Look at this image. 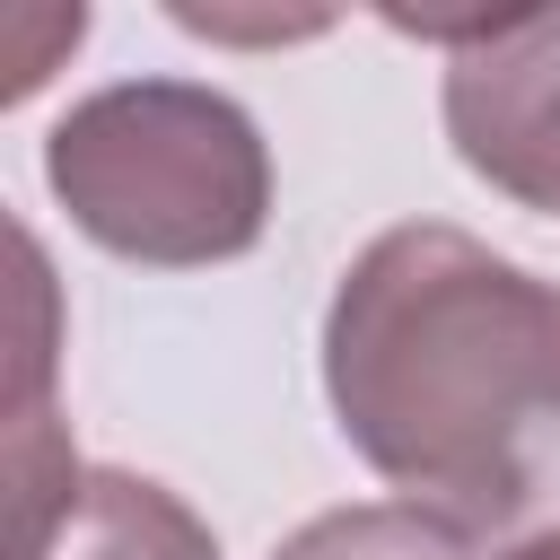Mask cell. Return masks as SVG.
<instances>
[{
	"label": "cell",
	"instance_id": "cell-1",
	"mask_svg": "<svg viewBox=\"0 0 560 560\" xmlns=\"http://www.w3.org/2000/svg\"><path fill=\"white\" fill-rule=\"evenodd\" d=\"M324 394L359 464L472 542L560 534V280L402 219L324 306Z\"/></svg>",
	"mask_w": 560,
	"mask_h": 560
},
{
	"label": "cell",
	"instance_id": "cell-2",
	"mask_svg": "<svg viewBox=\"0 0 560 560\" xmlns=\"http://www.w3.org/2000/svg\"><path fill=\"white\" fill-rule=\"evenodd\" d=\"M44 184L70 228L149 271L236 262L271 228V140L201 79H114L44 131Z\"/></svg>",
	"mask_w": 560,
	"mask_h": 560
},
{
	"label": "cell",
	"instance_id": "cell-3",
	"mask_svg": "<svg viewBox=\"0 0 560 560\" xmlns=\"http://www.w3.org/2000/svg\"><path fill=\"white\" fill-rule=\"evenodd\" d=\"M420 35L446 44L438 114L455 158L516 210H560V9H499Z\"/></svg>",
	"mask_w": 560,
	"mask_h": 560
},
{
	"label": "cell",
	"instance_id": "cell-4",
	"mask_svg": "<svg viewBox=\"0 0 560 560\" xmlns=\"http://www.w3.org/2000/svg\"><path fill=\"white\" fill-rule=\"evenodd\" d=\"M18 560H219V534L166 481L122 472V464H88V481L70 490V508Z\"/></svg>",
	"mask_w": 560,
	"mask_h": 560
},
{
	"label": "cell",
	"instance_id": "cell-5",
	"mask_svg": "<svg viewBox=\"0 0 560 560\" xmlns=\"http://www.w3.org/2000/svg\"><path fill=\"white\" fill-rule=\"evenodd\" d=\"M271 560H481V542L420 499H359L306 516L289 542H271Z\"/></svg>",
	"mask_w": 560,
	"mask_h": 560
},
{
	"label": "cell",
	"instance_id": "cell-6",
	"mask_svg": "<svg viewBox=\"0 0 560 560\" xmlns=\"http://www.w3.org/2000/svg\"><path fill=\"white\" fill-rule=\"evenodd\" d=\"M499 560H560V534H551V542H516V551H499Z\"/></svg>",
	"mask_w": 560,
	"mask_h": 560
}]
</instances>
